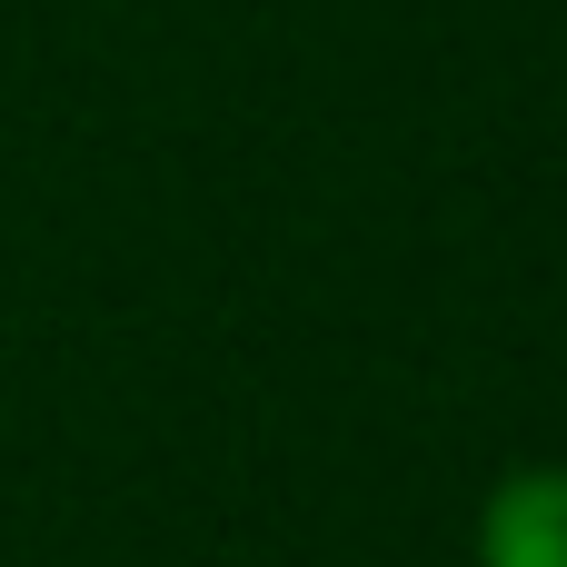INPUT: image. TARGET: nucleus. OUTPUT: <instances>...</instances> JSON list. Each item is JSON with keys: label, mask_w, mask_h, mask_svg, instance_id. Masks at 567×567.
Segmentation results:
<instances>
[{"label": "nucleus", "mask_w": 567, "mask_h": 567, "mask_svg": "<svg viewBox=\"0 0 567 567\" xmlns=\"http://www.w3.org/2000/svg\"><path fill=\"white\" fill-rule=\"evenodd\" d=\"M478 567H567V468H518L488 488Z\"/></svg>", "instance_id": "nucleus-1"}]
</instances>
